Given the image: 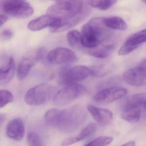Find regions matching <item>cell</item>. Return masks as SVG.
Listing matches in <instances>:
<instances>
[{"instance_id": "cell-33", "label": "cell", "mask_w": 146, "mask_h": 146, "mask_svg": "<svg viewBox=\"0 0 146 146\" xmlns=\"http://www.w3.org/2000/svg\"><path fill=\"white\" fill-rule=\"evenodd\" d=\"M5 116L3 114H0V125L1 124L4 119H5Z\"/></svg>"}, {"instance_id": "cell-22", "label": "cell", "mask_w": 146, "mask_h": 146, "mask_svg": "<svg viewBox=\"0 0 146 146\" xmlns=\"http://www.w3.org/2000/svg\"><path fill=\"white\" fill-rule=\"evenodd\" d=\"M96 130L97 126L96 124L93 123H90L82 129L79 135L77 136L78 141H80L92 136L96 133Z\"/></svg>"}, {"instance_id": "cell-30", "label": "cell", "mask_w": 146, "mask_h": 146, "mask_svg": "<svg viewBox=\"0 0 146 146\" xmlns=\"http://www.w3.org/2000/svg\"><path fill=\"white\" fill-rule=\"evenodd\" d=\"M7 17L5 15H0V27L7 21Z\"/></svg>"}, {"instance_id": "cell-21", "label": "cell", "mask_w": 146, "mask_h": 146, "mask_svg": "<svg viewBox=\"0 0 146 146\" xmlns=\"http://www.w3.org/2000/svg\"><path fill=\"white\" fill-rule=\"evenodd\" d=\"M90 6L101 10L110 9L117 2V0H89Z\"/></svg>"}, {"instance_id": "cell-4", "label": "cell", "mask_w": 146, "mask_h": 146, "mask_svg": "<svg viewBox=\"0 0 146 146\" xmlns=\"http://www.w3.org/2000/svg\"><path fill=\"white\" fill-rule=\"evenodd\" d=\"M146 94L140 93L130 96L122 103L121 117L130 123L138 122L145 111Z\"/></svg>"}, {"instance_id": "cell-31", "label": "cell", "mask_w": 146, "mask_h": 146, "mask_svg": "<svg viewBox=\"0 0 146 146\" xmlns=\"http://www.w3.org/2000/svg\"><path fill=\"white\" fill-rule=\"evenodd\" d=\"M6 2L9 4H14V3H19L25 1V0H5Z\"/></svg>"}, {"instance_id": "cell-20", "label": "cell", "mask_w": 146, "mask_h": 146, "mask_svg": "<svg viewBox=\"0 0 146 146\" xmlns=\"http://www.w3.org/2000/svg\"><path fill=\"white\" fill-rule=\"evenodd\" d=\"M146 35V30L141 31L129 37L125 43L135 47L137 48L140 44L145 42Z\"/></svg>"}, {"instance_id": "cell-34", "label": "cell", "mask_w": 146, "mask_h": 146, "mask_svg": "<svg viewBox=\"0 0 146 146\" xmlns=\"http://www.w3.org/2000/svg\"><path fill=\"white\" fill-rule=\"evenodd\" d=\"M55 1H58V3H59V2H62V1H64V0H55Z\"/></svg>"}, {"instance_id": "cell-29", "label": "cell", "mask_w": 146, "mask_h": 146, "mask_svg": "<svg viewBox=\"0 0 146 146\" xmlns=\"http://www.w3.org/2000/svg\"><path fill=\"white\" fill-rule=\"evenodd\" d=\"M5 1L0 0V15H4L5 13Z\"/></svg>"}, {"instance_id": "cell-27", "label": "cell", "mask_w": 146, "mask_h": 146, "mask_svg": "<svg viewBox=\"0 0 146 146\" xmlns=\"http://www.w3.org/2000/svg\"><path fill=\"white\" fill-rule=\"evenodd\" d=\"M78 142H79V141L77 136L72 137H68L64 140L61 143V145L63 146H69V145L76 143Z\"/></svg>"}, {"instance_id": "cell-23", "label": "cell", "mask_w": 146, "mask_h": 146, "mask_svg": "<svg viewBox=\"0 0 146 146\" xmlns=\"http://www.w3.org/2000/svg\"><path fill=\"white\" fill-rule=\"evenodd\" d=\"M13 99V95L10 91L6 90H0V108L12 102Z\"/></svg>"}, {"instance_id": "cell-26", "label": "cell", "mask_w": 146, "mask_h": 146, "mask_svg": "<svg viewBox=\"0 0 146 146\" xmlns=\"http://www.w3.org/2000/svg\"><path fill=\"white\" fill-rule=\"evenodd\" d=\"M47 52L46 48H39L36 52L35 60L37 61H43L47 59Z\"/></svg>"}, {"instance_id": "cell-13", "label": "cell", "mask_w": 146, "mask_h": 146, "mask_svg": "<svg viewBox=\"0 0 146 146\" xmlns=\"http://www.w3.org/2000/svg\"><path fill=\"white\" fill-rule=\"evenodd\" d=\"M88 109L95 120L101 124H108L112 120V113L108 109L92 105L88 106Z\"/></svg>"}, {"instance_id": "cell-2", "label": "cell", "mask_w": 146, "mask_h": 146, "mask_svg": "<svg viewBox=\"0 0 146 146\" xmlns=\"http://www.w3.org/2000/svg\"><path fill=\"white\" fill-rule=\"evenodd\" d=\"M85 117L84 109L81 106L76 105L65 109H50L46 113L44 119L48 125L64 132H69L77 129Z\"/></svg>"}, {"instance_id": "cell-25", "label": "cell", "mask_w": 146, "mask_h": 146, "mask_svg": "<svg viewBox=\"0 0 146 146\" xmlns=\"http://www.w3.org/2000/svg\"><path fill=\"white\" fill-rule=\"evenodd\" d=\"M27 139L30 146H40L42 145V141L40 137L34 131L29 132L27 135Z\"/></svg>"}, {"instance_id": "cell-32", "label": "cell", "mask_w": 146, "mask_h": 146, "mask_svg": "<svg viewBox=\"0 0 146 146\" xmlns=\"http://www.w3.org/2000/svg\"><path fill=\"white\" fill-rule=\"evenodd\" d=\"M135 142L129 141L126 143H125L123 145V146H135Z\"/></svg>"}, {"instance_id": "cell-24", "label": "cell", "mask_w": 146, "mask_h": 146, "mask_svg": "<svg viewBox=\"0 0 146 146\" xmlns=\"http://www.w3.org/2000/svg\"><path fill=\"white\" fill-rule=\"evenodd\" d=\"M113 140L111 137L100 136L90 142L85 146H106L110 144Z\"/></svg>"}, {"instance_id": "cell-3", "label": "cell", "mask_w": 146, "mask_h": 146, "mask_svg": "<svg viewBox=\"0 0 146 146\" xmlns=\"http://www.w3.org/2000/svg\"><path fill=\"white\" fill-rule=\"evenodd\" d=\"M108 27L104 23L103 18L92 19L83 26L81 32L83 48L93 49L100 46L113 43Z\"/></svg>"}, {"instance_id": "cell-1", "label": "cell", "mask_w": 146, "mask_h": 146, "mask_svg": "<svg viewBox=\"0 0 146 146\" xmlns=\"http://www.w3.org/2000/svg\"><path fill=\"white\" fill-rule=\"evenodd\" d=\"M90 5L88 0H67L49 7L47 13L56 18L49 27L52 33L63 32L74 27L89 14Z\"/></svg>"}, {"instance_id": "cell-35", "label": "cell", "mask_w": 146, "mask_h": 146, "mask_svg": "<svg viewBox=\"0 0 146 146\" xmlns=\"http://www.w3.org/2000/svg\"><path fill=\"white\" fill-rule=\"evenodd\" d=\"M141 1L143 2L144 4H146V0H141Z\"/></svg>"}, {"instance_id": "cell-10", "label": "cell", "mask_w": 146, "mask_h": 146, "mask_svg": "<svg viewBox=\"0 0 146 146\" xmlns=\"http://www.w3.org/2000/svg\"><path fill=\"white\" fill-rule=\"evenodd\" d=\"M76 59V55L74 52L65 48H54L48 53L47 60L50 64H62L74 62Z\"/></svg>"}, {"instance_id": "cell-11", "label": "cell", "mask_w": 146, "mask_h": 146, "mask_svg": "<svg viewBox=\"0 0 146 146\" xmlns=\"http://www.w3.org/2000/svg\"><path fill=\"white\" fill-rule=\"evenodd\" d=\"M5 13L17 18L28 17L34 13L32 7L25 1L14 4L5 1Z\"/></svg>"}, {"instance_id": "cell-28", "label": "cell", "mask_w": 146, "mask_h": 146, "mask_svg": "<svg viewBox=\"0 0 146 146\" xmlns=\"http://www.w3.org/2000/svg\"><path fill=\"white\" fill-rule=\"evenodd\" d=\"M12 32L9 30H6L3 31L0 35V38L4 40H8L12 37Z\"/></svg>"}, {"instance_id": "cell-6", "label": "cell", "mask_w": 146, "mask_h": 146, "mask_svg": "<svg viewBox=\"0 0 146 146\" xmlns=\"http://www.w3.org/2000/svg\"><path fill=\"white\" fill-rule=\"evenodd\" d=\"M86 90L83 85L77 83L66 84L56 93L53 99L54 104L62 106L69 104L83 95Z\"/></svg>"}, {"instance_id": "cell-18", "label": "cell", "mask_w": 146, "mask_h": 146, "mask_svg": "<svg viewBox=\"0 0 146 146\" xmlns=\"http://www.w3.org/2000/svg\"><path fill=\"white\" fill-rule=\"evenodd\" d=\"M104 23L108 28L115 30L125 31L128 29L127 24L119 17H112L104 18Z\"/></svg>"}, {"instance_id": "cell-9", "label": "cell", "mask_w": 146, "mask_h": 146, "mask_svg": "<svg viewBox=\"0 0 146 146\" xmlns=\"http://www.w3.org/2000/svg\"><path fill=\"white\" fill-rule=\"evenodd\" d=\"M128 93L126 89L122 87H112L104 89L94 96L95 101L99 103H109L124 97Z\"/></svg>"}, {"instance_id": "cell-7", "label": "cell", "mask_w": 146, "mask_h": 146, "mask_svg": "<svg viewBox=\"0 0 146 146\" xmlns=\"http://www.w3.org/2000/svg\"><path fill=\"white\" fill-rule=\"evenodd\" d=\"M94 74V71L84 66H77L70 68H63L59 73V82L61 84L76 83Z\"/></svg>"}, {"instance_id": "cell-17", "label": "cell", "mask_w": 146, "mask_h": 146, "mask_svg": "<svg viewBox=\"0 0 146 146\" xmlns=\"http://www.w3.org/2000/svg\"><path fill=\"white\" fill-rule=\"evenodd\" d=\"M35 64L34 60L30 58H25L19 62L17 69V76L19 80L25 78L29 75Z\"/></svg>"}, {"instance_id": "cell-8", "label": "cell", "mask_w": 146, "mask_h": 146, "mask_svg": "<svg viewBox=\"0 0 146 146\" xmlns=\"http://www.w3.org/2000/svg\"><path fill=\"white\" fill-rule=\"evenodd\" d=\"M146 59L142 60L123 75V79L129 85L135 87L145 85L146 82Z\"/></svg>"}, {"instance_id": "cell-14", "label": "cell", "mask_w": 146, "mask_h": 146, "mask_svg": "<svg viewBox=\"0 0 146 146\" xmlns=\"http://www.w3.org/2000/svg\"><path fill=\"white\" fill-rule=\"evenodd\" d=\"M55 18L50 15H43L31 21L28 27L32 31H38L47 27H50L54 22Z\"/></svg>"}, {"instance_id": "cell-15", "label": "cell", "mask_w": 146, "mask_h": 146, "mask_svg": "<svg viewBox=\"0 0 146 146\" xmlns=\"http://www.w3.org/2000/svg\"><path fill=\"white\" fill-rule=\"evenodd\" d=\"M15 70V61L13 58H10L7 66L0 69V85H6L11 82L14 76Z\"/></svg>"}, {"instance_id": "cell-5", "label": "cell", "mask_w": 146, "mask_h": 146, "mask_svg": "<svg viewBox=\"0 0 146 146\" xmlns=\"http://www.w3.org/2000/svg\"><path fill=\"white\" fill-rule=\"evenodd\" d=\"M54 91V88L50 84H38L29 90L25 95V101L30 106H40L50 100Z\"/></svg>"}, {"instance_id": "cell-19", "label": "cell", "mask_w": 146, "mask_h": 146, "mask_svg": "<svg viewBox=\"0 0 146 146\" xmlns=\"http://www.w3.org/2000/svg\"><path fill=\"white\" fill-rule=\"evenodd\" d=\"M68 43L72 47L77 49L83 48L82 45V36L79 31L76 30L70 31L67 34Z\"/></svg>"}, {"instance_id": "cell-12", "label": "cell", "mask_w": 146, "mask_h": 146, "mask_svg": "<svg viewBox=\"0 0 146 146\" xmlns=\"http://www.w3.org/2000/svg\"><path fill=\"white\" fill-rule=\"evenodd\" d=\"M6 130L8 137L15 141H21L23 138L25 132L23 121L20 118L12 119L7 124Z\"/></svg>"}, {"instance_id": "cell-16", "label": "cell", "mask_w": 146, "mask_h": 146, "mask_svg": "<svg viewBox=\"0 0 146 146\" xmlns=\"http://www.w3.org/2000/svg\"><path fill=\"white\" fill-rule=\"evenodd\" d=\"M115 48L114 43H109L100 46L93 49H86L85 52L89 55L96 58H104L109 56Z\"/></svg>"}]
</instances>
